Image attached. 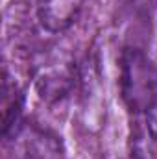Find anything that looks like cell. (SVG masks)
<instances>
[{"label": "cell", "mask_w": 157, "mask_h": 159, "mask_svg": "<svg viewBox=\"0 0 157 159\" xmlns=\"http://www.w3.org/2000/svg\"><path fill=\"white\" fill-rule=\"evenodd\" d=\"M118 89L128 115L157 107V65L141 48L128 46L118 61Z\"/></svg>", "instance_id": "cell-1"}, {"label": "cell", "mask_w": 157, "mask_h": 159, "mask_svg": "<svg viewBox=\"0 0 157 159\" xmlns=\"http://www.w3.org/2000/svg\"><path fill=\"white\" fill-rule=\"evenodd\" d=\"M4 139L11 159H67L61 137L35 120H19Z\"/></svg>", "instance_id": "cell-2"}, {"label": "cell", "mask_w": 157, "mask_h": 159, "mask_svg": "<svg viewBox=\"0 0 157 159\" xmlns=\"http://www.w3.org/2000/svg\"><path fill=\"white\" fill-rule=\"evenodd\" d=\"M128 152L131 159H157V107L129 115Z\"/></svg>", "instance_id": "cell-3"}, {"label": "cell", "mask_w": 157, "mask_h": 159, "mask_svg": "<svg viewBox=\"0 0 157 159\" xmlns=\"http://www.w3.org/2000/svg\"><path fill=\"white\" fill-rule=\"evenodd\" d=\"M85 0H37V20L50 34H63L74 26Z\"/></svg>", "instance_id": "cell-4"}]
</instances>
